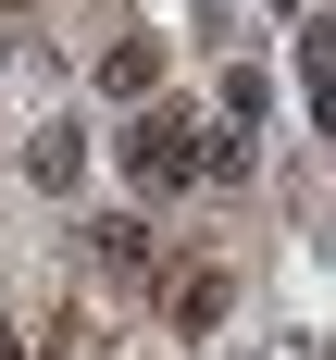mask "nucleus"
<instances>
[{"label": "nucleus", "instance_id": "f257e3e1", "mask_svg": "<svg viewBox=\"0 0 336 360\" xmlns=\"http://www.w3.org/2000/svg\"><path fill=\"white\" fill-rule=\"evenodd\" d=\"M137 174H149V186H187V174H199V149H187L175 112H149V124H137Z\"/></svg>", "mask_w": 336, "mask_h": 360}, {"label": "nucleus", "instance_id": "f03ea898", "mask_svg": "<svg viewBox=\"0 0 336 360\" xmlns=\"http://www.w3.org/2000/svg\"><path fill=\"white\" fill-rule=\"evenodd\" d=\"M149 261H162L149 224H100V274H149Z\"/></svg>", "mask_w": 336, "mask_h": 360}]
</instances>
